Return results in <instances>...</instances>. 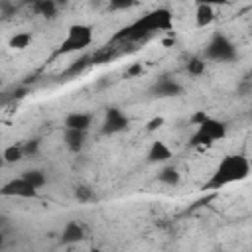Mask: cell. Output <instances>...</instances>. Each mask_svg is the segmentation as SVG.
I'll list each match as a JSON object with an SVG mask.
<instances>
[{"mask_svg":"<svg viewBox=\"0 0 252 252\" xmlns=\"http://www.w3.org/2000/svg\"><path fill=\"white\" fill-rule=\"evenodd\" d=\"M0 195L2 197H20V199H35L39 195V191L35 187H32L22 175L14 177L10 181H6L0 187Z\"/></svg>","mask_w":252,"mask_h":252,"instance_id":"8992f818","label":"cell"},{"mask_svg":"<svg viewBox=\"0 0 252 252\" xmlns=\"http://www.w3.org/2000/svg\"><path fill=\"white\" fill-rule=\"evenodd\" d=\"M83 238H85V226L79 220H69L61 230L59 242L65 246H71V244H79Z\"/></svg>","mask_w":252,"mask_h":252,"instance_id":"8fae6325","label":"cell"},{"mask_svg":"<svg viewBox=\"0 0 252 252\" xmlns=\"http://www.w3.org/2000/svg\"><path fill=\"white\" fill-rule=\"evenodd\" d=\"M158 179H159L163 185L175 187V185H179V181H181V173H179L177 167H173V165H165V167L158 173Z\"/></svg>","mask_w":252,"mask_h":252,"instance_id":"5bb4252c","label":"cell"},{"mask_svg":"<svg viewBox=\"0 0 252 252\" xmlns=\"http://www.w3.org/2000/svg\"><path fill=\"white\" fill-rule=\"evenodd\" d=\"M236 55H238L236 45L224 33H215L211 37V41L207 43V47H205V57L207 59H213V61L226 63V61H234Z\"/></svg>","mask_w":252,"mask_h":252,"instance_id":"277c9868","label":"cell"},{"mask_svg":"<svg viewBox=\"0 0 252 252\" xmlns=\"http://www.w3.org/2000/svg\"><path fill=\"white\" fill-rule=\"evenodd\" d=\"M63 142L71 152H81L85 148L87 142V132H79V130H63Z\"/></svg>","mask_w":252,"mask_h":252,"instance_id":"4fadbf2b","label":"cell"},{"mask_svg":"<svg viewBox=\"0 0 252 252\" xmlns=\"http://www.w3.org/2000/svg\"><path fill=\"white\" fill-rule=\"evenodd\" d=\"M22 146V152H24V158H33L39 154V148H41V142L37 138H32V140H26Z\"/></svg>","mask_w":252,"mask_h":252,"instance_id":"7402d4cb","label":"cell"},{"mask_svg":"<svg viewBox=\"0 0 252 252\" xmlns=\"http://www.w3.org/2000/svg\"><path fill=\"white\" fill-rule=\"evenodd\" d=\"M152 93L159 98H169V96H179L183 93V87L171 79V77H161L154 87H152Z\"/></svg>","mask_w":252,"mask_h":252,"instance_id":"30bf717a","label":"cell"},{"mask_svg":"<svg viewBox=\"0 0 252 252\" xmlns=\"http://www.w3.org/2000/svg\"><path fill=\"white\" fill-rule=\"evenodd\" d=\"M30 43H32V33H28V32H16V33L10 37L8 47L18 49V51H24V49L30 47Z\"/></svg>","mask_w":252,"mask_h":252,"instance_id":"e0dca14e","label":"cell"},{"mask_svg":"<svg viewBox=\"0 0 252 252\" xmlns=\"http://www.w3.org/2000/svg\"><path fill=\"white\" fill-rule=\"evenodd\" d=\"M197 132L203 134L205 138H209L213 144L219 142V140H224L226 138V132H228V126L226 122L219 120V118H213V116H207L199 126H197Z\"/></svg>","mask_w":252,"mask_h":252,"instance_id":"52a82bcc","label":"cell"},{"mask_svg":"<svg viewBox=\"0 0 252 252\" xmlns=\"http://www.w3.org/2000/svg\"><path fill=\"white\" fill-rule=\"evenodd\" d=\"M2 224H4V219H2V217H0V226H2Z\"/></svg>","mask_w":252,"mask_h":252,"instance_id":"4dcf8cb0","label":"cell"},{"mask_svg":"<svg viewBox=\"0 0 252 252\" xmlns=\"http://www.w3.org/2000/svg\"><path fill=\"white\" fill-rule=\"evenodd\" d=\"M171 24H173L171 12L167 8H156L148 14H144L142 18H138L136 22H132L130 26L122 28L114 35V39H142L158 30H169Z\"/></svg>","mask_w":252,"mask_h":252,"instance_id":"7a4b0ae2","label":"cell"},{"mask_svg":"<svg viewBox=\"0 0 252 252\" xmlns=\"http://www.w3.org/2000/svg\"><path fill=\"white\" fill-rule=\"evenodd\" d=\"M248 175H250V159L244 154H228L217 163V167L213 169L211 177L205 183V189H222L230 183L244 181Z\"/></svg>","mask_w":252,"mask_h":252,"instance_id":"6da1fadb","label":"cell"},{"mask_svg":"<svg viewBox=\"0 0 252 252\" xmlns=\"http://www.w3.org/2000/svg\"><path fill=\"white\" fill-rule=\"evenodd\" d=\"M205 69H207V63L203 57H191L187 61V73L193 77H201L205 73Z\"/></svg>","mask_w":252,"mask_h":252,"instance_id":"44dd1931","label":"cell"},{"mask_svg":"<svg viewBox=\"0 0 252 252\" xmlns=\"http://www.w3.org/2000/svg\"><path fill=\"white\" fill-rule=\"evenodd\" d=\"M163 124H165V118H163V116H154V118L148 120L146 130H148V132H156V130H159Z\"/></svg>","mask_w":252,"mask_h":252,"instance_id":"cb8c5ba5","label":"cell"},{"mask_svg":"<svg viewBox=\"0 0 252 252\" xmlns=\"http://www.w3.org/2000/svg\"><path fill=\"white\" fill-rule=\"evenodd\" d=\"M22 177H24L32 187H35L37 191H39L41 187H45V183H47V175H45L43 169H26V171L22 173Z\"/></svg>","mask_w":252,"mask_h":252,"instance_id":"9a60e30c","label":"cell"},{"mask_svg":"<svg viewBox=\"0 0 252 252\" xmlns=\"http://www.w3.org/2000/svg\"><path fill=\"white\" fill-rule=\"evenodd\" d=\"M130 6H134V4H132V2H124V0H122V2H110V4H108L110 10H126V8H130Z\"/></svg>","mask_w":252,"mask_h":252,"instance_id":"4316f807","label":"cell"},{"mask_svg":"<svg viewBox=\"0 0 252 252\" xmlns=\"http://www.w3.org/2000/svg\"><path fill=\"white\" fill-rule=\"evenodd\" d=\"M130 126V118L126 116V112H122L118 106H110L104 112V120H102V128L100 132L106 136H114L124 132Z\"/></svg>","mask_w":252,"mask_h":252,"instance_id":"5b68a950","label":"cell"},{"mask_svg":"<svg viewBox=\"0 0 252 252\" xmlns=\"http://www.w3.org/2000/svg\"><path fill=\"white\" fill-rule=\"evenodd\" d=\"M89 65H91V55H81L79 59H75V61L65 69V77H77V75L83 73Z\"/></svg>","mask_w":252,"mask_h":252,"instance_id":"d6986e66","label":"cell"},{"mask_svg":"<svg viewBox=\"0 0 252 252\" xmlns=\"http://www.w3.org/2000/svg\"><path fill=\"white\" fill-rule=\"evenodd\" d=\"M75 199L81 201V203L91 201V199H93V189H89L87 185H79V187L75 189Z\"/></svg>","mask_w":252,"mask_h":252,"instance_id":"603a6c76","label":"cell"},{"mask_svg":"<svg viewBox=\"0 0 252 252\" xmlns=\"http://www.w3.org/2000/svg\"><path fill=\"white\" fill-rule=\"evenodd\" d=\"M4 244H6V236H4V232L0 230V250L4 248Z\"/></svg>","mask_w":252,"mask_h":252,"instance_id":"83f0119b","label":"cell"},{"mask_svg":"<svg viewBox=\"0 0 252 252\" xmlns=\"http://www.w3.org/2000/svg\"><path fill=\"white\" fill-rule=\"evenodd\" d=\"M32 10L37 14V16H43V18H55L57 14V4L53 0H37L32 4Z\"/></svg>","mask_w":252,"mask_h":252,"instance_id":"2e32d148","label":"cell"},{"mask_svg":"<svg viewBox=\"0 0 252 252\" xmlns=\"http://www.w3.org/2000/svg\"><path fill=\"white\" fill-rule=\"evenodd\" d=\"M2 158H4V163H18L24 159V152H22V146L20 144H10L2 150Z\"/></svg>","mask_w":252,"mask_h":252,"instance_id":"ac0fdd59","label":"cell"},{"mask_svg":"<svg viewBox=\"0 0 252 252\" xmlns=\"http://www.w3.org/2000/svg\"><path fill=\"white\" fill-rule=\"evenodd\" d=\"M93 43V28L87 24H73L67 30L65 39L57 47V55H67L75 51H83Z\"/></svg>","mask_w":252,"mask_h":252,"instance_id":"3957f363","label":"cell"},{"mask_svg":"<svg viewBox=\"0 0 252 252\" xmlns=\"http://www.w3.org/2000/svg\"><path fill=\"white\" fill-rule=\"evenodd\" d=\"M0 167H4V158H2V154H0Z\"/></svg>","mask_w":252,"mask_h":252,"instance_id":"f1b7e54d","label":"cell"},{"mask_svg":"<svg viewBox=\"0 0 252 252\" xmlns=\"http://www.w3.org/2000/svg\"><path fill=\"white\" fill-rule=\"evenodd\" d=\"M142 73H144V65L142 63H132L126 69V77H140Z\"/></svg>","mask_w":252,"mask_h":252,"instance_id":"d4e9b609","label":"cell"},{"mask_svg":"<svg viewBox=\"0 0 252 252\" xmlns=\"http://www.w3.org/2000/svg\"><path fill=\"white\" fill-rule=\"evenodd\" d=\"M114 57H116V49L112 45H104V47H98L91 55V63H108Z\"/></svg>","mask_w":252,"mask_h":252,"instance_id":"ffe728a7","label":"cell"},{"mask_svg":"<svg viewBox=\"0 0 252 252\" xmlns=\"http://www.w3.org/2000/svg\"><path fill=\"white\" fill-rule=\"evenodd\" d=\"M215 22V8L209 2H199L195 6V26L197 28H207Z\"/></svg>","mask_w":252,"mask_h":252,"instance_id":"7c38bea8","label":"cell"},{"mask_svg":"<svg viewBox=\"0 0 252 252\" xmlns=\"http://www.w3.org/2000/svg\"><path fill=\"white\" fill-rule=\"evenodd\" d=\"M89 252H102V250H100V248H91Z\"/></svg>","mask_w":252,"mask_h":252,"instance_id":"f546056e","label":"cell"},{"mask_svg":"<svg viewBox=\"0 0 252 252\" xmlns=\"http://www.w3.org/2000/svg\"><path fill=\"white\" fill-rule=\"evenodd\" d=\"M207 116H209V114H207L205 110H195V112L191 114V118H189V120H191V124L199 126V124H201V122H203V120H205Z\"/></svg>","mask_w":252,"mask_h":252,"instance_id":"484cf974","label":"cell"},{"mask_svg":"<svg viewBox=\"0 0 252 252\" xmlns=\"http://www.w3.org/2000/svg\"><path fill=\"white\" fill-rule=\"evenodd\" d=\"M93 124V114L89 112H81V110H73L65 116L63 120V128L65 130H79V132H89Z\"/></svg>","mask_w":252,"mask_h":252,"instance_id":"ba28073f","label":"cell"},{"mask_svg":"<svg viewBox=\"0 0 252 252\" xmlns=\"http://www.w3.org/2000/svg\"><path fill=\"white\" fill-rule=\"evenodd\" d=\"M148 163H165L173 158V150L163 142V140H154L148 148Z\"/></svg>","mask_w":252,"mask_h":252,"instance_id":"9c48e42d","label":"cell"}]
</instances>
